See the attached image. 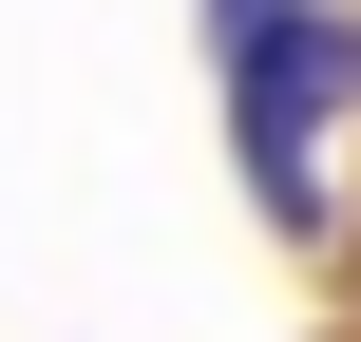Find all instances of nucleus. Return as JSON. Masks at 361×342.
Here are the masks:
<instances>
[{
    "mask_svg": "<svg viewBox=\"0 0 361 342\" xmlns=\"http://www.w3.org/2000/svg\"><path fill=\"white\" fill-rule=\"evenodd\" d=\"M209 19H228V152H247L267 228H324V133L361 95V19H324V0H209Z\"/></svg>",
    "mask_w": 361,
    "mask_h": 342,
    "instance_id": "nucleus-1",
    "label": "nucleus"
}]
</instances>
